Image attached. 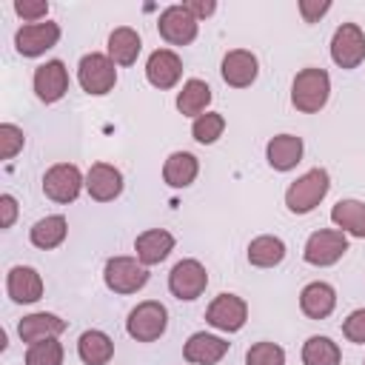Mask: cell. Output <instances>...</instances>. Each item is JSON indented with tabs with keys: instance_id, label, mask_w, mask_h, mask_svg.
Here are the masks:
<instances>
[{
	"instance_id": "cell-1",
	"label": "cell",
	"mask_w": 365,
	"mask_h": 365,
	"mask_svg": "<svg viewBox=\"0 0 365 365\" xmlns=\"http://www.w3.org/2000/svg\"><path fill=\"white\" fill-rule=\"evenodd\" d=\"M328 97H331V77L325 68L308 66V68L297 71V77L291 83V103L297 111L317 114L319 108H325Z\"/></svg>"
},
{
	"instance_id": "cell-2",
	"label": "cell",
	"mask_w": 365,
	"mask_h": 365,
	"mask_svg": "<svg viewBox=\"0 0 365 365\" xmlns=\"http://www.w3.org/2000/svg\"><path fill=\"white\" fill-rule=\"evenodd\" d=\"M331 177L325 168H311L285 188V205L291 214H311L328 194Z\"/></svg>"
},
{
	"instance_id": "cell-3",
	"label": "cell",
	"mask_w": 365,
	"mask_h": 365,
	"mask_svg": "<svg viewBox=\"0 0 365 365\" xmlns=\"http://www.w3.org/2000/svg\"><path fill=\"white\" fill-rule=\"evenodd\" d=\"M77 83L86 94H94V97H103L108 94L114 86H117V66L108 54H100V51H91V54H83L80 63H77Z\"/></svg>"
},
{
	"instance_id": "cell-4",
	"label": "cell",
	"mask_w": 365,
	"mask_h": 365,
	"mask_svg": "<svg viewBox=\"0 0 365 365\" xmlns=\"http://www.w3.org/2000/svg\"><path fill=\"white\" fill-rule=\"evenodd\" d=\"M168 328V311L163 302L157 299H145V302H137L125 319V331L131 339L137 342H154L165 334Z\"/></svg>"
},
{
	"instance_id": "cell-5",
	"label": "cell",
	"mask_w": 365,
	"mask_h": 365,
	"mask_svg": "<svg viewBox=\"0 0 365 365\" xmlns=\"http://www.w3.org/2000/svg\"><path fill=\"white\" fill-rule=\"evenodd\" d=\"M345 251H348V234H342L339 228H319L305 240L302 259L308 265L328 268V265H336L345 257Z\"/></svg>"
},
{
	"instance_id": "cell-6",
	"label": "cell",
	"mask_w": 365,
	"mask_h": 365,
	"mask_svg": "<svg viewBox=\"0 0 365 365\" xmlns=\"http://www.w3.org/2000/svg\"><path fill=\"white\" fill-rule=\"evenodd\" d=\"M103 279L114 294H137L148 282V265H143L137 257H108Z\"/></svg>"
},
{
	"instance_id": "cell-7",
	"label": "cell",
	"mask_w": 365,
	"mask_h": 365,
	"mask_svg": "<svg viewBox=\"0 0 365 365\" xmlns=\"http://www.w3.org/2000/svg\"><path fill=\"white\" fill-rule=\"evenodd\" d=\"M83 185H86V177L74 163H57L43 174V194L60 205L74 202Z\"/></svg>"
},
{
	"instance_id": "cell-8",
	"label": "cell",
	"mask_w": 365,
	"mask_h": 365,
	"mask_svg": "<svg viewBox=\"0 0 365 365\" xmlns=\"http://www.w3.org/2000/svg\"><path fill=\"white\" fill-rule=\"evenodd\" d=\"M205 285H208V271H205V265H202L200 259H194V257L180 259V262L171 268V274H168V291H171L177 299H185V302L202 297Z\"/></svg>"
},
{
	"instance_id": "cell-9",
	"label": "cell",
	"mask_w": 365,
	"mask_h": 365,
	"mask_svg": "<svg viewBox=\"0 0 365 365\" xmlns=\"http://www.w3.org/2000/svg\"><path fill=\"white\" fill-rule=\"evenodd\" d=\"M157 31L168 46H188L200 31V20L185 6H168L157 20Z\"/></svg>"
},
{
	"instance_id": "cell-10",
	"label": "cell",
	"mask_w": 365,
	"mask_h": 365,
	"mask_svg": "<svg viewBox=\"0 0 365 365\" xmlns=\"http://www.w3.org/2000/svg\"><path fill=\"white\" fill-rule=\"evenodd\" d=\"M245 319H248V305L237 294H220L205 308V322L225 334H237L245 325Z\"/></svg>"
},
{
	"instance_id": "cell-11",
	"label": "cell",
	"mask_w": 365,
	"mask_h": 365,
	"mask_svg": "<svg viewBox=\"0 0 365 365\" xmlns=\"http://www.w3.org/2000/svg\"><path fill=\"white\" fill-rule=\"evenodd\" d=\"M331 60L339 68H356L365 60V31L356 23L336 26L331 37Z\"/></svg>"
},
{
	"instance_id": "cell-12",
	"label": "cell",
	"mask_w": 365,
	"mask_h": 365,
	"mask_svg": "<svg viewBox=\"0 0 365 365\" xmlns=\"http://www.w3.org/2000/svg\"><path fill=\"white\" fill-rule=\"evenodd\" d=\"M60 40V26L51 23V20H43V23H26L17 29L14 34V46L23 57H40L46 54L48 48H54Z\"/></svg>"
},
{
	"instance_id": "cell-13",
	"label": "cell",
	"mask_w": 365,
	"mask_h": 365,
	"mask_svg": "<svg viewBox=\"0 0 365 365\" xmlns=\"http://www.w3.org/2000/svg\"><path fill=\"white\" fill-rule=\"evenodd\" d=\"M31 86L40 103H57L68 91V68L63 66V60H46L34 68Z\"/></svg>"
},
{
	"instance_id": "cell-14",
	"label": "cell",
	"mask_w": 365,
	"mask_h": 365,
	"mask_svg": "<svg viewBox=\"0 0 365 365\" xmlns=\"http://www.w3.org/2000/svg\"><path fill=\"white\" fill-rule=\"evenodd\" d=\"M220 74L231 88H248L259 74V63L248 48H231L220 63Z\"/></svg>"
},
{
	"instance_id": "cell-15",
	"label": "cell",
	"mask_w": 365,
	"mask_h": 365,
	"mask_svg": "<svg viewBox=\"0 0 365 365\" xmlns=\"http://www.w3.org/2000/svg\"><path fill=\"white\" fill-rule=\"evenodd\" d=\"M145 77H148V83L154 88H163V91L165 88H174L180 83V77H182V60H180V54L171 51V48L151 51L148 60H145Z\"/></svg>"
},
{
	"instance_id": "cell-16",
	"label": "cell",
	"mask_w": 365,
	"mask_h": 365,
	"mask_svg": "<svg viewBox=\"0 0 365 365\" xmlns=\"http://www.w3.org/2000/svg\"><path fill=\"white\" fill-rule=\"evenodd\" d=\"M86 191L97 202H111L123 194V174L108 163H94L86 174Z\"/></svg>"
},
{
	"instance_id": "cell-17",
	"label": "cell",
	"mask_w": 365,
	"mask_h": 365,
	"mask_svg": "<svg viewBox=\"0 0 365 365\" xmlns=\"http://www.w3.org/2000/svg\"><path fill=\"white\" fill-rule=\"evenodd\" d=\"M6 291L17 305H31L43 297V277L31 265H14V268H9Z\"/></svg>"
},
{
	"instance_id": "cell-18",
	"label": "cell",
	"mask_w": 365,
	"mask_h": 365,
	"mask_svg": "<svg viewBox=\"0 0 365 365\" xmlns=\"http://www.w3.org/2000/svg\"><path fill=\"white\" fill-rule=\"evenodd\" d=\"M228 354V342L217 334H205L197 331L188 336V342L182 345V356L191 365H217L222 356Z\"/></svg>"
},
{
	"instance_id": "cell-19",
	"label": "cell",
	"mask_w": 365,
	"mask_h": 365,
	"mask_svg": "<svg viewBox=\"0 0 365 365\" xmlns=\"http://www.w3.org/2000/svg\"><path fill=\"white\" fill-rule=\"evenodd\" d=\"M334 308H336V291L331 282L314 279L299 291V311L308 319H325L334 314Z\"/></svg>"
},
{
	"instance_id": "cell-20",
	"label": "cell",
	"mask_w": 365,
	"mask_h": 365,
	"mask_svg": "<svg viewBox=\"0 0 365 365\" xmlns=\"http://www.w3.org/2000/svg\"><path fill=\"white\" fill-rule=\"evenodd\" d=\"M63 331H66V319H60L57 314H48V311H34V314L23 317L17 325V334L26 345H34L43 339H57Z\"/></svg>"
},
{
	"instance_id": "cell-21",
	"label": "cell",
	"mask_w": 365,
	"mask_h": 365,
	"mask_svg": "<svg viewBox=\"0 0 365 365\" xmlns=\"http://www.w3.org/2000/svg\"><path fill=\"white\" fill-rule=\"evenodd\" d=\"M302 151H305L302 137H297V134H277L265 145V160H268V165L274 171H291V168L299 165Z\"/></svg>"
},
{
	"instance_id": "cell-22",
	"label": "cell",
	"mask_w": 365,
	"mask_h": 365,
	"mask_svg": "<svg viewBox=\"0 0 365 365\" xmlns=\"http://www.w3.org/2000/svg\"><path fill=\"white\" fill-rule=\"evenodd\" d=\"M134 251L143 265H157L174 251V234L165 228H148L134 240Z\"/></svg>"
},
{
	"instance_id": "cell-23",
	"label": "cell",
	"mask_w": 365,
	"mask_h": 365,
	"mask_svg": "<svg viewBox=\"0 0 365 365\" xmlns=\"http://www.w3.org/2000/svg\"><path fill=\"white\" fill-rule=\"evenodd\" d=\"M77 356H80L86 365H108L111 356H114V339H111L106 331L88 328V331H83L80 339H77Z\"/></svg>"
},
{
	"instance_id": "cell-24",
	"label": "cell",
	"mask_w": 365,
	"mask_h": 365,
	"mask_svg": "<svg viewBox=\"0 0 365 365\" xmlns=\"http://www.w3.org/2000/svg\"><path fill=\"white\" fill-rule=\"evenodd\" d=\"M200 174V160L191 151H174L163 163V180L171 188H188Z\"/></svg>"
},
{
	"instance_id": "cell-25",
	"label": "cell",
	"mask_w": 365,
	"mask_h": 365,
	"mask_svg": "<svg viewBox=\"0 0 365 365\" xmlns=\"http://www.w3.org/2000/svg\"><path fill=\"white\" fill-rule=\"evenodd\" d=\"M143 51V40L131 26H120L108 34V57L114 60V66H134L137 57Z\"/></svg>"
},
{
	"instance_id": "cell-26",
	"label": "cell",
	"mask_w": 365,
	"mask_h": 365,
	"mask_svg": "<svg viewBox=\"0 0 365 365\" xmlns=\"http://www.w3.org/2000/svg\"><path fill=\"white\" fill-rule=\"evenodd\" d=\"M66 234H68V222H66V217H63V214H48V217H43V220H37V222L31 225L29 240H31L34 248L51 251V248L63 245Z\"/></svg>"
},
{
	"instance_id": "cell-27",
	"label": "cell",
	"mask_w": 365,
	"mask_h": 365,
	"mask_svg": "<svg viewBox=\"0 0 365 365\" xmlns=\"http://www.w3.org/2000/svg\"><path fill=\"white\" fill-rule=\"evenodd\" d=\"M208 103H211V88H208L205 80L191 77V80H185L182 88L177 91V111L185 114V117H194V120H197L200 114H205Z\"/></svg>"
},
{
	"instance_id": "cell-28",
	"label": "cell",
	"mask_w": 365,
	"mask_h": 365,
	"mask_svg": "<svg viewBox=\"0 0 365 365\" xmlns=\"http://www.w3.org/2000/svg\"><path fill=\"white\" fill-rule=\"evenodd\" d=\"M248 262L254 268H274L285 259V242L274 234H262V237H254L248 242V251H245Z\"/></svg>"
},
{
	"instance_id": "cell-29",
	"label": "cell",
	"mask_w": 365,
	"mask_h": 365,
	"mask_svg": "<svg viewBox=\"0 0 365 365\" xmlns=\"http://www.w3.org/2000/svg\"><path fill=\"white\" fill-rule=\"evenodd\" d=\"M331 222L342 234L365 240V202H359V200H339L331 208Z\"/></svg>"
},
{
	"instance_id": "cell-30",
	"label": "cell",
	"mask_w": 365,
	"mask_h": 365,
	"mask_svg": "<svg viewBox=\"0 0 365 365\" xmlns=\"http://www.w3.org/2000/svg\"><path fill=\"white\" fill-rule=\"evenodd\" d=\"M342 351L331 336H308L302 345V365H339Z\"/></svg>"
},
{
	"instance_id": "cell-31",
	"label": "cell",
	"mask_w": 365,
	"mask_h": 365,
	"mask_svg": "<svg viewBox=\"0 0 365 365\" xmlns=\"http://www.w3.org/2000/svg\"><path fill=\"white\" fill-rule=\"evenodd\" d=\"M225 131V117L220 111H205L200 114L194 123H191V137L200 143V145H211L222 137Z\"/></svg>"
},
{
	"instance_id": "cell-32",
	"label": "cell",
	"mask_w": 365,
	"mask_h": 365,
	"mask_svg": "<svg viewBox=\"0 0 365 365\" xmlns=\"http://www.w3.org/2000/svg\"><path fill=\"white\" fill-rule=\"evenodd\" d=\"M63 356H66V351L57 339H43V342L29 345L26 365H63Z\"/></svg>"
},
{
	"instance_id": "cell-33",
	"label": "cell",
	"mask_w": 365,
	"mask_h": 365,
	"mask_svg": "<svg viewBox=\"0 0 365 365\" xmlns=\"http://www.w3.org/2000/svg\"><path fill=\"white\" fill-rule=\"evenodd\" d=\"M245 365H285V351L277 342H254L245 351Z\"/></svg>"
},
{
	"instance_id": "cell-34",
	"label": "cell",
	"mask_w": 365,
	"mask_h": 365,
	"mask_svg": "<svg viewBox=\"0 0 365 365\" xmlns=\"http://www.w3.org/2000/svg\"><path fill=\"white\" fill-rule=\"evenodd\" d=\"M23 145H26L23 128L14 125V123H3V125H0V154H3V160L17 157V154L23 151Z\"/></svg>"
},
{
	"instance_id": "cell-35",
	"label": "cell",
	"mask_w": 365,
	"mask_h": 365,
	"mask_svg": "<svg viewBox=\"0 0 365 365\" xmlns=\"http://www.w3.org/2000/svg\"><path fill=\"white\" fill-rule=\"evenodd\" d=\"M14 14L23 17L26 23H43L48 14L46 0H14Z\"/></svg>"
},
{
	"instance_id": "cell-36",
	"label": "cell",
	"mask_w": 365,
	"mask_h": 365,
	"mask_svg": "<svg viewBox=\"0 0 365 365\" xmlns=\"http://www.w3.org/2000/svg\"><path fill=\"white\" fill-rule=\"evenodd\" d=\"M342 334H345L348 342H356V345L365 342V308H356V311H351V314L345 317Z\"/></svg>"
},
{
	"instance_id": "cell-37",
	"label": "cell",
	"mask_w": 365,
	"mask_h": 365,
	"mask_svg": "<svg viewBox=\"0 0 365 365\" xmlns=\"http://www.w3.org/2000/svg\"><path fill=\"white\" fill-rule=\"evenodd\" d=\"M328 11H331V0H299V14L305 23H319V17Z\"/></svg>"
},
{
	"instance_id": "cell-38",
	"label": "cell",
	"mask_w": 365,
	"mask_h": 365,
	"mask_svg": "<svg viewBox=\"0 0 365 365\" xmlns=\"http://www.w3.org/2000/svg\"><path fill=\"white\" fill-rule=\"evenodd\" d=\"M17 220V200L11 194H0V225L11 228Z\"/></svg>"
},
{
	"instance_id": "cell-39",
	"label": "cell",
	"mask_w": 365,
	"mask_h": 365,
	"mask_svg": "<svg viewBox=\"0 0 365 365\" xmlns=\"http://www.w3.org/2000/svg\"><path fill=\"white\" fill-rule=\"evenodd\" d=\"M197 20H202V17H211L214 11H217V3L214 0H188V3H182Z\"/></svg>"
}]
</instances>
